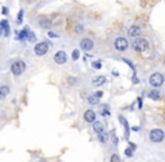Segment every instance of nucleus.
I'll use <instances>...</instances> for the list:
<instances>
[{
	"mask_svg": "<svg viewBox=\"0 0 165 162\" xmlns=\"http://www.w3.org/2000/svg\"><path fill=\"white\" fill-rule=\"evenodd\" d=\"M25 70H26V63L21 60L15 61V62L11 63V65H10V71H11L12 74L16 76V77L21 76V74L25 72Z\"/></svg>",
	"mask_w": 165,
	"mask_h": 162,
	"instance_id": "f257e3e1",
	"label": "nucleus"
},
{
	"mask_svg": "<svg viewBox=\"0 0 165 162\" xmlns=\"http://www.w3.org/2000/svg\"><path fill=\"white\" fill-rule=\"evenodd\" d=\"M164 137H165L164 132L161 128H154L149 133V140L153 143H159V142H162L164 140Z\"/></svg>",
	"mask_w": 165,
	"mask_h": 162,
	"instance_id": "f03ea898",
	"label": "nucleus"
},
{
	"mask_svg": "<svg viewBox=\"0 0 165 162\" xmlns=\"http://www.w3.org/2000/svg\"><path fill=\"white\" fill-rule=\"evenodd\" d=\"M149 46V43L145 38H136L133 42V47L137 52H145Z\"/></svg>",
	"mask_w": 165,
	"mask_h": 162,
	"instance_id": "7ed1b4c3",
	"label": "nucleus"
},
{
	"mask_svg": "<svg viewBox=\"0 0 165 162\" xmlns=\"http://www.w3.org/2000/svg\"><path fill=\"white\" fill-rule=\"evenodd\" d=\"M50 50V45L47 42H39L34 46V53L37 56H43Z\"/></svg>",
	"mask_w": 165,
	"mask_h": 162,
	"instance_id": "20e7f679",
	"label": "nucleus"
},
{
	"mask_svg": "<svg viewBox=\"0 0 165 162\" xmlns=\"http://www.w3.org/2000/svg\"><path fill=\"white\" fill-rule=\"evenodd\" d=\"M164 83V77L161 74V73H153L151 77H149V85L152 86L153 88H158Z\"/></svg>",
	"mask_w": 165,
	"mask_h": 162,
	"instance_id": "39448f33",
	"label": "nucleus"
},
{
	"mask_svg": "<svg viewBox=\"0 0 165 162\" xmlns=\"http://www.w3.org/2000/svg\"><path fill=\"white\" fill-rule=\"evenodd\" d=\"M113 45H115V49H116L117 51L124 52L128 49L129 43H128V41H127L125 37H118V38H116V40H115Z\"/></svg>",
	"mask_w": 165,
	"mask_h": 162,
	"instance_id": "423d86ee",
	"label": "nucleus"
},
{
	"mask_svg": "<svg viewBox=\"0 0 165 162\" xmlns=\"http://www.w3.org/2000/svg\"><path fill=\"white\" fill-rule=\"evenodd\" d=\"M54 62L59 65H62V64H65L66 61H68V54L65 51H57L55 54H54Z\"/></svg>",
	"mask_w": 165,
	"mask_h": 162,
	"instance_id": "0eeeda50",
	"label": "nucleus"
},
{
	"mask_svg": "<svg viewBox=\"0 0 165 162\" xmlns=\"http://www.w3.org/2000/svg\"><path fill=\"white\" fill-rule=\"evenodd\" d=\"M10 34V26L7 19H2L0 22V36L1 37H8Z\"/></svg>",
	"mask_w": 165,
	"mask_h": 162,
	"instance_id": "6e6552de",
	"label": "nucleus"
},
{
	"mask_svg": "<svg viewBox=\"0 0 165 162\" xmlns=\"http://www.w3.org/2000/svg\"><path fill=\"white\" fill-rule=\"evenodd\" d=\"M93 46H95L93 41H92L91 38H88V37L82 38V40H81V42H80V47L86 52L92 50V49H93Z\"/></svg>",
	"mask_w": 165,
	"mask_h": 162,
	"instance_id": "1a4fd4ad",
	"label": "nucleus"
},
{
	"mask_svg": "<svg viewBox=\"0 0 165 162\" xmlns=\"http://www.w3.org/2000/svg\"><path fill=\"white\" fill-rule=\"evenodd\" d=\"M102 96H104V92H102V91H97L95 94L90 95V96L88 97V102H89V105H91V106L98 105Z\"/></svg>",
	"mask_w": 165,
	"mask_h": 162,
	"instance_id": "9d476101",
	"label": "nucleus"
},
{
	"mask_svg": "<svg viewBox=\"0 0 165 162\" xmlns=\"http://www.w3.org/2000/svg\"><path fill=\"white\" fill-rule=\"evenodd\" d=\"M83 118H84V120H86L87 123H93V122H96L97 115L92 109H88V111H86L84 114H83Z\"/></svg>",
	"mask_w": 165,
	"mask_h": 162,
	"instance_id": "9b49d317",
	"label": "nucleus"
},
{
	"mask_svg": "<svg viewBox=\"0 0 165 162\" xmlns=\"http://www.w3.org/2000/svg\"><path fill=\"white\" fill-rule=\"evenodd\" d=\"M28 33H29V28H28V26H25L24 29H21L20 32H17L16 40H18V41H25L28 37Z\"/></svg>",
	"mask_w": 165,
	"mask_h": 162,
	"instance_id": "f8f14e48",
	"label": "nucleus"
},
{
	"mask_svg": "<svg viewBox=\"0 0 165 162\" xmlns=\"http://www.w3.org/2000/svg\"><path fill=\"white\" fill-rule=\"evenodd\" d=\"M119 123H122V125H124V129H125V136L126 138H129V124H128V122L127 120L124 117V116H119Z\"/></svg>",
	"mask_w": 165,
	"mask_h": 162,
	"instance_id": "ddd939ff",
	"label": "nucleus"
},
{
	"mask_svg": "<svg viewBox=\"0 0 165 162\" xmlns=\"http://www.w3.org/2000/svg\"><path fill=\"white\" fill-rule=\"evenodd\" d=\"M106 82H107V79L104 76H98V77L92 79V85L95 86V87H101Z\"/></svg>",
	"mask_w": 165,
	"mask_h": 162,
	"instance_id": "4468645a",
	"label": "nucleus"
},
{
	"mask_svg": "<svg viewBox=\"0 0 165 162\" xmlns=\"http://www.w3.org/2000/svg\"><path fill=\"white\" fill-rule=\"evenodd\" d=\"M38 25L43 29H50L52 27V22L50 19H47V18H41L39 22H38Z\"/></svg>",
	"mask_w": 165,
	"mask_h": 162,
	"instance_id": "2eb2a0df",
	"label": "nucleus"
},
{
	"mask_svg": "<svg viewBox=\"0 0 165 162\" xmlns=\"http://www.w3.org/2000/svg\"><path fill=\"white\" fill-rule=\"evenodd\" d=\"M140 33H142V29L138 26H131L128 29V36H130V37H137L140 35Z\"/></svg>",
	"mask_w": 165,
	"mask_h": 162,
	"instance_id": "dca6fc26",
	"label": "nucleus"
},
{
	"mask_svg": "<svg viewBox=\"0 0 165 162\" xmlns=\"http://www.w3.org/2000/svg\"><path fill=\"white\" fill-rule=\"evenodd\" d=\"M92 128H93V131L96 132L97 134H100V133H104V126L101 122H93Z\"/></svg>",
	"mask_w": 165,
	"mask_h": 162,
	"instance_id": "f3484780",
	"label": "nucleus"
},
{
	"mask_svg": "<svg viewBox=\"0 0 165 162\" xmlns=\"http://www.w3.org/2000/svg\"><path fill=\"white\" fill-rule=\"evenodd\" d=\"M148 98L152 99V100H159L161 99V92H159V90H156V89L151 90L149 94H148Z\"/></svg>",
	"mask_w": 165,
	"mask_h": 162,
	"instance_id": "a211bd4d",
	"label": "nucleus"
},
{
	"mask_svg": "<svg viewBox=\"0 0 165 162\" xmlns=\"http://www.w3.org/2000/svg\"><path fill=\"white\" fill-rule=\"evenodd\" d=\"M8 95H9L8 86H1L0 87V100H3Z\"/></svg>",
	"mask_w": 165,
	"mask_h": 162,
	"instance_id": "6ab92c4d",
	"label": "nucleus"
},
{
	"mask_svg": "<svg viewBox=\"0 0 165 162\" xmlns=\"http://www.w3.org/2000/svg\"><path fill=\"white\" fill-rule=\"evenodd\" d=\"M108 137H109V135H108L106 132H104V133H100V134H98V140H99L101 143H106V142L108 141Z\"/></svg>",
	"mask_w": 165,
	"mask_h": 162,
	"instance_id": "aec40b11",
	"label": "nucleus"
},
{
	"mask_svg": "<svg viewBox=\"0 0 165 162\" xmlns=\"http://www.w3.org/2000/svg\"><path fill=\"white\" fill-rule=\"evenodd\" d=\"M23 19H24V9H20V10H19V13H18V15H17V19H16L17 25H21Z\"/></svg>",
	"mask_w": 165,
	"mask_h": 162,
	"instance_id": "412c9836",
	"label": "nucleus"
},
{
	"mask_svg": "<svg viewBox=\"0 0 165 162\" xmlns=\"http://www.w3.org/2000/svg\"><path fill=\"white\" fill-rule=\"evenodd\" d=\"M72 60L73 61H78L79 58H80V51H79L78 49H75V50H73L72 51Z\"/></svg>",
	"mask_w": 165,
	"mask_h": 162,
	"instance_id": "4be33fe9",
	"label": "nucleus"
},
{
	"mask_svg": "<svg viewBox=\"0 0 165 162\" xmlns=\"http://www.w3.org/2000/svg\"><path fill=\"white\" fill-rule=\"evenodd\" d=\"M110 138H111V141H113V143L115 145L118 144V137L115 134V131H111V133H110Z\"/></svg>",
	"mask_w": 165,
	"mask_h": 162,
	"instance_id": "5701e85b",
	"label": "nucleus"
},
{
	"mask_svg": "<svg viewBox=\"0 0 165 162\" xmlns=\"http://www.w3.org/2000/svg\"><path fill=\"white\" fill-rule=\"evenodd\" d=\"M27 41L30 43H34L36 41V36H35V33L33 32H29L28 33V37H27Z\"/></svg>",
	"mask_w": 165,
	"mask_h": 162,
	"instance_id": "b1692460",
	"label": "nucleus"
},
{
	"mask_svg": "<svg viewBox=\"0 0 165 162\" xmlns=\"http://www.w3.org/2000/svg\"><path fill=\"white\" fill-rule=\"evenodd\" d=\"M92 68H95L96 70H100L102 68V63L100 61H95V62H92Z\"/></svg>",
	"mask_w": 165,
	"mask_h": 162,
	"instance_id": "393cba45",
	"label": "nucleus"
},
{
	"mask_svg": "<svg viewBox=\"0 0 165 162\" xmlns=\"http://www.w3.org/2000/svg\"><path fill=\"white\" fill-rule=\"evenodd\" d=\"M100 114L102 116H110V111L106 108V106H102V109H100Z\"/></svg>",
	"mask_w": 165,
	"mask_h": 162,
	"instance_id": "a878e982",
	"label": "nucleus"
},
{
	"mask_svg": "<svg viewBox=\"0 0 165 162\" xmlns=\"http://www.w3.org/2000/svg\"><path fill=\"white\" fill-rule=\"evenodd\" d=\"M125 155H126V156H128V158L133 156V150H131L130 147H128V149H126V150H125Z\"/></svg>",
	"mask_w": 165,
	"mask_h": 162,
	"instance_id": "bb28decb",
	"label": "nucleus"
},
{
	"mask_svg": "<svg viewBox=\"0 0 165 162\" xmlns=\"http://www.w3.org/2000/svg\"><path fill=\"white\" fill-rule=\"evenodd\" d=\"M110 161H113V162H115V161H120V158L117 155V154H113L111 155V158H110Z\"/></svg>",
	"mask_w": 165,
	"mask_h": 162,
	"instance_id": "cd10ccee",
	"label": "nucleus"
},
{
	"mask_svg": "<svg viewBox=\"0 0 165 162\" xmlns=\"http://www.w3.org/2000/svg\"><path fill=\"white\" fill-rule=\"evenodd\" d=\"M83 31H84V26L78 25L75 27V32H77V33H81V32H83Z\"/></svg>",
	"mask_w": 165,
	"mask_h": 162,
	"instance_id": "c85d7f7f",
	"label": "nucleus"
},
{
	"mask_svg": "<svg viewBox=\"0 0 165 162\" xmlns=\"http://www.w3.org/2000/svg\"><path fill=\"white\" fill-rule=\"evenodd\" d=\"M48 37H50V38H57V37H59V35L57 34H55V33H53V32H48Z\"/></svg>",
	"mask_w": 165,
	"mask_h": 162,
	"instance_id": "c756f323",
	"label": "nucleus"
},
{
	"mask_svg": "<svg viewBox=\"0 0 165 162\" xmlns=\"http://www.w3.org/2000/svg\"><path fill=\"white\" fill-rule=\"evenodd\" d=\"M2 14L6 16V15H8V8L7 7H2Z\"/></svg>",
	"mask_w": 165,
	"mask_h": 162,
	"instance_id": "7c9ffc66",
	"label": "nucleus"
},
{
	"mask_svg": "<svg viewBox=\"0 0 165 162\" xmlns=\"http://www.w3.org/2000/svg\"><path fill=\"white\" fill-rule=\"evenodd\" d=\"M143 108V102H142V98H138V109Z\"/></svg>",
	"mask_w": 165,
	"mask_h": 162,
	"instance_id": "2f4dec72",
	"label": "nucleus"
},
{
	"mask_svg": "<svg viewBox=\"0 0 165 162\" xmlns=\"http://www.w3.org/2000/svg\"><path fill=\"white\" fill-rule=\"evenodd\" d=\"M113 74L115 76V77H118V76H119V73H117V71H113Z\"/></svg>",
	"mask_w": 165,
	"mask_h": 162,
	"instance_id": "473e14b6",
	"label": "nucleus"
},
{
	"mask_svg": "<svg viewBox=\"0 0 165 162\" xmlns=\"http://www.w3.org/2000/svg\"><path fill=\"white\" fill-rule=\"evenodd\" d=\"M133 129H134V131H139L138 127H133Z\"/></svg>",
	"mask_w": 165,
	"mask_h": 162,
	"instance_id": "72a5a7b5",
	"label": "nucleus"
}]
</instances>
